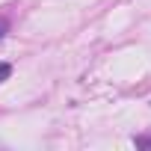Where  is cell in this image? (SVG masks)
Masks as SVG:
<instances>
[{"label":"cell","mask_w":151,"mask_h":151,"mask_svg":"<svg viewBox=\"0 0 151 151\" xmlns=\"http://www.w3.org/2000/svg\"><path fill=\"white\" fill-rule=\"evenodd\" d=\"M9 74H12V65H9V62H0V83H3Z\"/></svg>","instance_id":"6da1fadb"},{"label":"cell","mask_w":151,"mask_h":151,"mask_svg":"<svg viewBox=\"0 0 151 151\" xmlns=\"http://www.w3.org/2000/svg\"><path fill=\"white\" fill-rule=\"evenodd\" d=\"M136 145L139 148H151V136H136Z\"/></svg>","instance_id":"7a4b0ae2"},{"label":"cell","mask_w":151,"mask_h":151,"mask_svg":"<svg viewBox=\"0 0 151 151\" xmlns=\"http://www.w3.org/2000/svg\"><path fill=\"white\" fill-rule=\"evenodd\" d=\"M0 36H3V27H0Z\"/></svg>","instance_id":"3957f363"}]
</instances>
